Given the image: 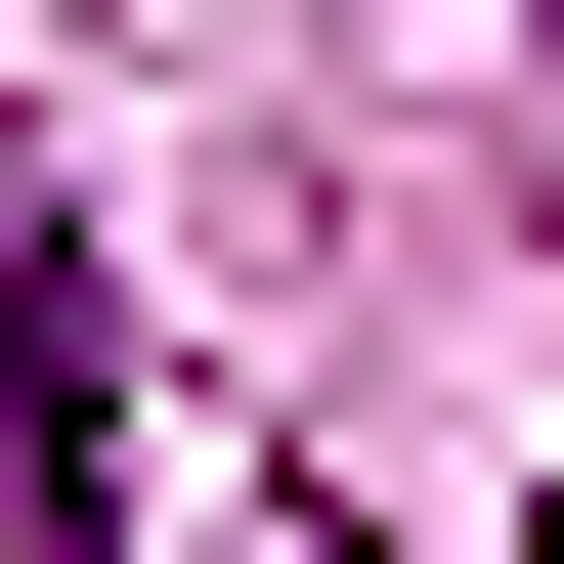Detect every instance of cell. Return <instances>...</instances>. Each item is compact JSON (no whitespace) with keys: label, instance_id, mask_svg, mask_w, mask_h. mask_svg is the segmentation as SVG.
<instances>
[{"label":"cell","instance_id":"obj_1","mask_svg":"<svg viewBox=\"0 0 564 564\" xmlns=\"http://www.w3.org/2000/svg\"><path fill=\"white\" fill-rule=\"evenodd\" d=\"M0 564H131V304L44 174H0Z\"/></svg>","mask_w":564,"mask_h":564}]
</instances>
